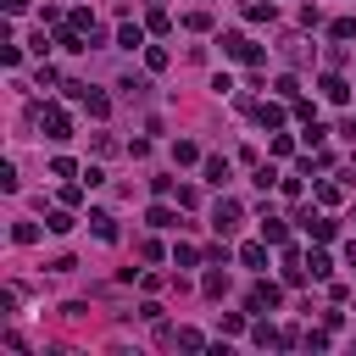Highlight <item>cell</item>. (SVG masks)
Listing matches in <instances>:
<instances>
[{
    "label": "cell",
    "instance_id": "1",
    "mask_svg": "<svg viewBox=\"0 0 356 356\" xmlns=\"http://www.w3.org/2000/svg\"><path fill=\"white\" fill-rule=\"evenodd\" d=\"M278 300H284V289H278V284H267V278H256V284L245 289V312H250V317H267Z\"/></svg>",
    "mask_w": 356,
    "mask_h": 356
},
{
    "label": "cell",
    "instance_id": "2",
    "mask_svg": "<svg viewBox=\"0 0 356 356\" xmlns=\"http://www.w3.org/2000/svg\"><path fill=\"white\" fill-rule=\"evenodd\" d=\"M222 56H234V61H245V67H261V61H267V50L250 44L245 33H222Z\"/></svg>",
    "mask_w": 356,
    "mask_h": 356
},
{
    "label": "cell",
    "instance_id": "3",
    "mask_svg": "<svg viewBox=\"0 0 356 356\" xmlns=\"http://www.w3.org/2000/svg\"><path fill=\"white\" fill-rule=\"evenodd\" d=\"M39 128H44V139H67V134H72V122H67V111H61L56 100H44V111H39Z\"/></svg>",
    "mask_w": 356,
    "mask_h": 356
},
{
    "label": "cell",
    "instance_id": "4",
    "mask_svg": "<svg viewBox=\"0 0 356 356\" xmlns=\"http://www.w3.org/2000/svg\"><path fill=\"white\" fill-rule=\"evenodd\" d=\"M239 222H245V206H239V200H217V211H211V228H217V234L228 239V234H234Z\"/></svg>",
    "mask_w": 356,
    "mask_h": 356
},
{
    "label": "cell",
    "instance_id": "5",
    "mask_svg": "<svg viewBox=\"0 0 356 356\" xmlns=\"http://www.w3.org/2000/svg\"><path fill=\"white\" fill-rule=\"evenodd\" d=\"M300 222H306V234H312V239H334V234H339V222H334L328 211H306Z\"/></svg>",
    "mask_w": 356,
    "mask_h": 356
},
{
    "label": "cell",
    "instance_id": "6",
    "mask_svg": "<svg viewBox=\"0 0 356 356\" xmlns=\"http://www.w3.org/2000/svg\"><path fill=\"white\" fill-rule=\"evenodd\" d=\"M317 89H323V100H334V106H345V100H350V83H345L339 72H323V83H317Z\"/></svg>",
    "mask_w": 356,
    "mask_h": 356
},
{
    "label": "cell",
    "instance_id": "7",
    "mask_svg": "<svg viewBox=\"0 0 356 356\" xmlns=\"http://www.w3.org/2000/svg\"><path fill=\"white\" fill-rule=\"evenodd\" d=\"M200 295H206V300H222V295H228V273H222V261L200 278Z\"/></svg>",
    "mask_w": 356,
    "mask_h": 356
},
{
    "label": "cell",
    "instance_id": "8",
    "mask_svg": "<svg viewBox=\"0 0 356 356\" xmlns=\"http://www.w3.org/2000/svg\"><path fill=\"white\" fill-rule=\"evenodd\" d=\"M261 239L284 250V245H289V222H284V217H261Z\"/></svg>",
    "mask_w": 356,
    "mask_h": 356
},
{
    "label": "cell",
    "instance_id": "9",
    "mask_svg": "<svg viewBox=\"0 0 356 356\" xmlns=\"http://www.w3.org/2000/svg\"><path fill=\"white\" fill-rule=\"evenodd\" d=\"M250 117H256L261 128H278V122H284V106H273V100H256V106H250Z\"/></svg>",
    "mask_w": 356,
    "mask_h": 356
},
{
    "label": "cell",
    "instance_id": "10",
    "mask_svg": "<svg viewBox=\"0 0 356 356\" xmlns=\"http://www.w3.org/2000/svg\"><path fill=\"white\" fill-rule=\"evenodd\" d=\"M117 44H122V50H145V28H139V22H122V28H117Z\"/></svg>",
    "mask_w": 356,
    "mask_h": 356
},
{
    "label": "cell",
    "instance_id": "11",
    "mask_svg": "<svg viewBox=\"0 0 356 356\" xmlns=\"http://www.w3.org/2000/svg\"><path fill=\"white\" fill-rule=\"evenodd\" d=\"M172 161H178V167L200 161V145H195V139H172Z\"/></svg>",
    "mask_w": 356,
    "mask_h": 356
},
{
    "label": "cell",
    "instance_id": "12",
    "mask_svg": "<svg viewBox=\"0 0 356 356\" xmlns=\"http://www.w3.org/2000/svg\"><path fill=\"white\" fill-rule=\"evenodd\" d=\"M89 228H95V239H106V245L117 239V222H111L106 211H89Z\"/></svg>",
    "mask_w": 356,
    "mask_h": 356
},
{
    "label": "cell",
    "instance_id": "13",
    "mask_svg": "<svg viewBox=\"0 0 356 356\" xmlns=\"http://www.w3.org/2000/svg\"><path fill=\"white\" fill-rule=\"evenodd\" d=\"M239 261H245V267H267V239H256V245H239Z\"/></svg>",
    "mask_w": 356,
    "mask_h": 356
},
{
    "label": "cell",
    "instance_id": "14",
    "mask_svg": "<svg viewBox=\"0 0 356 356\" xmlns=\"http://www.w3.org/2000/svg\"><path fill=\"white\" fill-rule=\"evenodd\" d=\"M206 184H217V189L228 184V161L222 156H206Z\"/></svg>",
    "mask_w": 356,
    "mask_h": 356
},
{
    "label": "cell",
    "instance_id": "15",
    "mask_svg": "<svg viewBox=\"0 0 356 356\" xmlns=\"http://www.w3.org/2000/svg\"><path fill=\"white\" fill-rule=\"evenodd\" d=\"M245 17L250 22H273V0H245Z\"/></svg>",
    "mask_w": 356,
    "mask_h": 356
},
{
    "label": "cell",
    "instance_id": "16",
    "mask_svg": "<svg viewBox=\"0 0 356 356\" xmlns=\"http://www.w3.org/2000/svg\"><path fill=\"white\" fill-rule=\"evenodd\" d=\"M145 28H150V33H167V28H172V17H167L161 6H150V11H145Z\"/></svg>",
    "mask_w": 356,
    "mask_h": 356
},
{
    "label": "cell",
    "instance_id": "17",
    "mask_svg": "<svg viewBox=\"0 0 356 356\" xmlns=\"http://www.w3.org/2000/svg\"><path fill=\"white\" fill-rule=\"evenodd\" d=\"M83 111H89V117H106V111H111V100H106L100 89H89V95H83Z\"/></svg>",
    "mask_w": 356,
    "mask_h": 356
},
{
    "label": "cell",
    "instance_id": "18",
    "mask_svg": "<svg viewBox=\"0 0 356 356\" xmlns=\"http://www.w3.org/2000/svg\"><path fill=\"white\" fill-rule=\"evenodd\" d=\"M145 222H150V228H178V222H172V206H150Z\"/></svg>",
    "mask_w": 356,
    "mask_h": 356
},
{
    "label": "cell",
    "instance_id": "19",
    "mask_svg": "<svg viewBox=\"0 0 356 356\" xmlns=\"http://www.w3.org/2000/svg\"><path fill=\"white\" fill-rule=\"evenodd\" d=\"M306 273H312V278H328V273H334V261H328L323 250H312V256H306Z\"/></svg>",
    "mask_w": 356,
    "mask_h": 356
},
{
    "label": "cell",
    "instance_id": "20",
    "mask_svg": "<svg viewBox=\"0 0 356 356\" xmlns=\"http://www.w3.org/2000/svg\"><path fill=\"white\" fill-rule=\"evenodd\" d=\"M250 339H256V345H284V334H278L273 323H256V328H250Z\"/></svg>",
    "mask_w": 356,
    "mask_h": 356
},
{
    "label": "cell",
    "instance_id": "21",
    "mask_svg": "<svg viewBox=\"0 0 356 356\" xmlns=\"http://www.w3.org/2000/svg\"><path fill=\"white\" fill-rule=\"evenodd\" d=\"M273 95H278V100H300V83H295V78H289V72H284V78H278V83H273Z\"/></svg>",
    "mask_w": 356,
    "mask_h": 356
},
{
    "label": "cell",
    "instance_id": "22",
    "mask_svg": "<svg viewBox=\"0 0 356 356\" xmlns=\"http://www.w3.org/2000/svg\"><path fill=\"white\" fill-rule=\"evenodd\" d=\"M44 228H50V234H67V228H72V211H67V206H61V211H50V217H44Z\"/></svg>",
    "mask_w": 356,
    "mask_h": 356
},
{
    "label": "cell",
    "instance_id": "23",
    "mask_svg": "<svg viewBox=\"0 0 356 356\" xmlns=\"http://www.w3.org/2000/svg\"><path fill=\"white\" fill-rule=\"evenodd\" d=\"M172 261H178V267H195V261H200V250H195V245H184V239H178V245H172Z\"/></svg>",
    "mask_w": 356,
    "mask_h": 356
},
{
    "label": "cell",
    "instance_id": "24",
    "mask_svg": "<svg viewBox=\"0 0 356 356\" xmlns=\"http://www.w3.org/2000/svg\"><path fill=\"white\" fill-rule=\"evenodd\" d=\"M145 67L161 72V67H167V50H161V44H145Z\"/></svg>",
    "mask_w": 356,
    "mask_h": 356
},
{
    "label": "cell",
    "instance_id": "25",
    "mask_svg": "<svg viewBox=\"0 0 356 356\" xmlns=\"http://www.w3.org/2000/svg\"><path fill=\"white\" fill-rule=\"evenodd\" d=\"M11 239H17V245H33V239H39V222H17Z\"/></svg>",
    "mask_w": 356,
    "mask_h": 356
},
{
    "label": "cell",
    "instance_id": "26",
    "mask_svg": "<svg viewBox=\"0 0 356 356\" xmlns=\"http://www.w3.org/2000/svg\"><path fill=\"white\" fill-rule=\"evenodd\" d=\"M184 28H189V33H206V28H211V17H206V11H189V17H184Z\"/></svg>",
    "mask_w": 356,
    "mask_h": 356
},
{
    "label": "cell",
    "instance_id": "27",
    "mask_svg": "<svg viewBox=\"0 0 356 356\" xmlns=\"http://www.w3.org/2000/svg\"><path fill=\"white\" fill-rule=\"evenodd\" d=\"M328 33H334V39H356V17H339Z\"/></svg>",
    "mask_w": 356,
    "mask_h": 356
},
{
    "label": "cell",
    "instance_id": "28",
    "mask_svg": "<svg viewBox=\"0 0 356 356\" xmlns=\"http://www.w3.org/2000/svg\"><path fill=\"white\" fill-rule=\"evenodd\" d=\"M72 172H78V167H72L67 156H56V161H50V178H72Z\"/></svg>",
    "mask_w": 356,
    "mask_h": 356
},
{
    "label": "cell",
    "instance_id": "29",
    "mask_svg": "<svg viewBox=\"0 0 356 356\" xmlns=\"http://www.w3.org/2000/svg\"><path fill=\"white\" fill-rule=\"evenodd\" d=\"M0 189H6V195H17V167H11V161L0 167Z\"/></svg>",
    "mask_w": 356,
    "mask_h": 356
},
{
    "label": "cell",
    "instance_id": "30",
    "mask_svg": "<svg viewBox=\"0 0 356 356\" xmlns=\"http://www.w3.org/2000/svg\"><path fill=\"white\" fill-rule=\"evenodd\" d=\"M317 200L323 206H339V184H317Z\"/></svg>",
    "mask_w": 356,
    "mask_h": 356
},
{
    "label": "cell",
    "instance_id": "31",
    "mask_svg": "<svg viewBox=\"0 0 356 356\" xmlns=\"http://www.w3.org/2000/svg\"><path fill=\"white\" fill-rule=\"evenodd\" d=\"M178 345H184V350H200V345H206V339H200V334H195V328H178Z\"/></svg>",
    "mask_w": 356,
    "mask_h": 356
},
{
    "label": "cell",
    "instance_id": "32",
    "mask_svg": "<svg viewBox=\"0 0 356 356\" xmlns=\"http://www.w3.org/2000/svg\"><path fill=\"white\" fill-rule=\"evenodd\" d=\"M306 350H328V328H312L306 334Z\"/></svg>",
    "mask_w": 356,
    "mask_h": 356
}]
</instances>
